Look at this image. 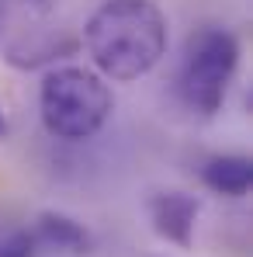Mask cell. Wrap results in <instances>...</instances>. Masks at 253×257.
<instances>
[{"mask_svg": "<svg viewBox=\"0 0 253 257\" xmlns=\"http://www.w3.org/2000/svg\"><path fill=\"white\" fill-rule=\"evenodd\" d=\"M170 25L153 0H104L84 28L94 73L115 84H132L167 56Z\"/></svg>", "mask_w": 253, "mask_h": 257, "instance_id": "obj_1", "label": "cell"}, {"mask_svg": "<svg viewBox=\"0 0 253 257\" xmlns=\"http://www.w3.org/2000/svg\"><path fill=\"white\" fill-rule=\"evenodd\" d=\"M115 97L104 77L84 66H59L45 73L39 87V111L49 136L66 143H84L97 136L111 118Z\"/></svg>", "mask_w": 253, "mask_h": 257, "instance_id": "obj_2", "label": "cell"}, {"mask_svg": "<svg viewBox=\"0 0 253 257\" xmlns=\"http://www.w3.org/2000/svg\"><path fill=\"white\" fill-rule=\"evenodd\" d=\"M239 66V42L229 28L222 25H205L198 28L187 45H184V59H180V97L194 115L211 118L222 104L229 84L236 77Z\"/></svg>", "mask_w": 253, "mask_h": 257, "instance_id": "obj_3", "label": "cell"}, {"mask_svg": "<svg viewBox=\"0 0 253 257\" xmlns=\"http://www.w3.org/2000/svg\"><path fill=\"white\" fill-rule=\"evenodd\" d=\"M149 222L156 229V236H163L167 243L177 247H191L194 243V226H198V212L201 202L187 191H156L146 202Z\"/></svg>", "mask_w": 253, "mask_h": 257, "instance_id": "obj_4", "label": "cell"}, {"mask_svg": "<svg viewBox=\"0 0 253 257\" xmlns=\"http://www.w3.org/2000/svg\"><path fill=\"white\" fill-rule=\"evenodd\" d=\"M201 184L215 191V195H225V198H243L253 184V164L250 157H239V153H218L208 157L201 164Z\"/></svg>", "mask_w": 253, "mask_h": 257, "instance_id": "obj_5", "label": "cell"}, {"mask_svg": "<svg viewBox=\"0 0 253 257\" xmlns=\"http://www.w3.org/2000/svg\"><path fill=\"white\" fill-rule=\"evenodd\" d=\"M32 240L35 247H52V250H66V254H87L90 250V233H87L84 222H77L73 215L63 212H42L35 219V229H32Z\"/></svg>", "mask_w": 253, "mask_h": 257, "instance_id": "obj_6", "label": "cell"}, {"mask_svg": "<svg viewBox=\"0 0 253 257\" xmlns=\"http://www.w3.org/2000/svg\"><path fill=\"white\" fill-rule=\"evenodd\" d=\"M35 254V240L28 229H11L0 236V257H32Z\"/></svg>", "mask_w": 253, "mask_h": 257, "instance_id": "obj_7", "label": "cell"}, {"mask_svg": "<svg viewBox=\"0 0 253 257\" xmlns=\"http://www.w3.org/2000/svg\"><path fill=\"white\" fill-rule=\"evenodd\" d=\"M7 111H4V104H0V139H4V136H7Z\"/></svg>", "mask_w": 253, "mask_h": 257, "instance_id": "obj_8", "label": "cell"}]
</instances>
